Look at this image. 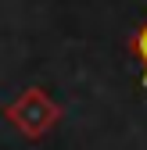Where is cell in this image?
<instances>
[{
  "mask_svg": "<svg viewBox=\"0 0 147 150\" xmlns=\"http://www.w3.org/2000/svg\"><path fill=\"white\" fill-rule=\"evenodd\" d=\"M4 115L25 139H43L47 132H54V125L61 122V104L54 100L43 86H29V89L18 93V100L7 104Z\"/></svg>",
  "mask_w": 147,
  "mask_h": 150,
  "instance_id": "1",
  "label": "cell"
},
{
  "mask_svg": "<svg viewBox=\"0 0 147 150\" xmlns=\"http://www.w3.org/2000/svg\"><path fill=\"white\" fill-rule=\"evenodd\" d=\"M129 54H133V57L143 64V75H140V86L147 89V18H143V25L129 36Z\"/></svg>",
  "mask_w": 147,
  "mask_h": 150,
  "instance_id": "2",
  "label": "cell"
}]
</instances>
